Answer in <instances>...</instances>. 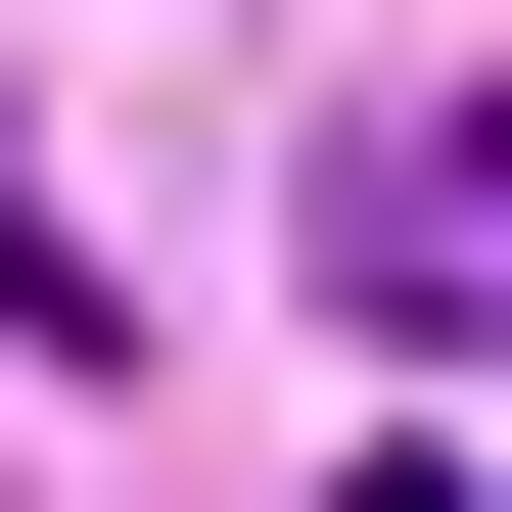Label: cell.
Wrapping results in <instances>:
<instances>
[{
    "label": "cell",
    "mask_w": 512,
    "mask_h": 512,
    "mask_svg": "<svg viewBox=\"0 0 512 512\" xmlns=\"http://www.w3.org/2000/svg\"><path fill=\"white\" fill-rule=\"evenodd\" d=\"M326 233H373V326H466V373H512V94H419V140H373Z\"/></svg>",
    "instance_id": "6da1fadb"
},
{
    "label": "cell",
    "mask_w": 512,
    "mask_h": 512,
    "mask_svg": "<svg viewBox=\"0 0 512 512\" xmlns=\"http://www.w3.org/2000/svg\"><path fill=\"white\" fill-rule=\"evenodd\" d=\"M373 512H512V466H373Z\"/></svg>",
    "instance_id": "7a4b0ae2"
}]
</instances>
